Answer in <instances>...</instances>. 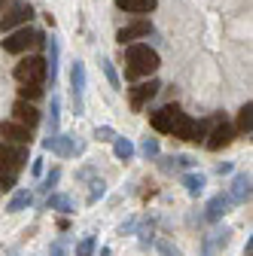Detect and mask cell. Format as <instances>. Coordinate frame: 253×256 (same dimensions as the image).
I'll return each mask as SVG.
<instances>
[{
  "label": "cell",
  "instance_id": "6da1fadb",
  "mask_svg": "<svg viewBox=\"0 0 253 256\" xmlns=\"http://www.w3.org/2000/svg\"><path fill=\"white\" fill-rule=\"evenodd\" d=\"M125 49V80L128 82H138L144 76H152L156 70L162 68V58L150 43H128L122 46Z\"/></svg>",
  "mask_w": 253,
  "mask_h": 256
},
{
  "label": "cell",
  "instance_id": "7a4b0ae2",
  "mask_svg": "<svg viewBox=\"0 0 253 256\" xmlns=\"http://www.w3.org/2000/svg\"><path fill=\"white\" fill-rule=\"evenodd\" d=\"M192 122L196 119H189L177 104H165L162 110H156L150 116V125L156 128L159 134H174L180 140H189V134H192Z\"/></svg>",
  "mask_w": 253,
  "mask_h": 256
},
{
  "label": "cell",
  "instance_id": "3957f363",
  "mask_svg": "<svg viewBox=\"0 0 253 256\" xmlns=\"http://www.w3.org/2000/svg\"><path fill=\"white\" fill-rule=\"evenodd\" d=\"M12 76L18 80V82H46V76H49V70H46V58L43 55H28V58H22L18 64H16V70H12Z\"/></svg>",
  "mask_w": 253,
  "mask_h": 256
},
{
  "label": "cell",
  "instance_id": "277c9868",
  "mask_svg": "<svg viewBox=\"0 0 253 256\" xmlns=\"http://www.w3.org/2000/svg\"><path fill=\"white\" fill-rule=\"evenodd\" d=\"M37 34H40V30L28 28V24H22V28L10 30L6 40H4V52H10V55H24L30 46H37Z\"/></svg>",
  "mask_w": 253,
  "mask_h": 256
},
{
  "label": "cell",
  "instance_id": "5b68a950",
  "mask_svg": "<svg viewBox=\"0 0 253 256\" xmlns=\"http://www.w3.org/2000/svg\"><path fill=\"white\" fill-rule=\"evenodd\" d=\"M30 162V156H28V146L22 144H6V140H0V168H10V171H24Z\"/></svg>",
  "mask_w": 253,
  "mask_h": 256
},
{
  "label": "cell",
  "instance_id": "8992f818",
  "mask_svg": "<svg viewBox=\"0 0 253 256\" xmlns=\"http://www.w3.org/2000/svg\"><path fill=\"white\" fill-rule=\"evenodd\" d=\"M43 150H46V152H55V156H61V158H70V156L82 152L86 144L76 140L74 134H61V132H58V134H52V138L43 140Z\"/></svg>",
  "mask_w": 253,
  "mask_h": 256
},
{
  "label": "cell",
  "instance_id": "52a82bcc",
  "mask_svg": "<svg viewBox=\"0 0 253 256\" xmlns=\"http://www.w3.org/2000/svg\"><path fill=\"white\" fill-rule=\"evenodd\" d=\"M159 88H162V82L156 80V76H146V82L132 86L128 88V104H132V110H144L156 98V94H159Z\"/></svg>",
  "mask_w": 253,
  "mask_h": 256
},
{
  "label": "cell",
  "instance_id": "ba28073f",
  "mask_svg": "<svg viewBox=\"0 0 253 256\" xmlns=\"http://www.w3.org/2000/svg\"><path fill=\"white\" fill-rule=\"evenodd\" d=\"M30 18H34V10H30V4H24V0H18V4H12L4 16H0V30L4 34H10V30L28 24Z\"/></svg>",
  "mask_w": 253,
  "mask_h": 256
},
{
  "label": "cell",
  "instance_id": "9c48e42d",
  "mask_svg": "<svg viewBox=\"0 0 253 256\" xmlns=\"http://www.w3.org/2000/svg\"><path fill=\"white\" fill-rule=\"evenodd\" d=\"M235 138H238V134H235V128H232L229 122L220 119L216 125H210V132H208V138H204V146H208L210 152H220V150L232 146V140H235Z\"/></svg>",
  "mask_w": 253,
  "mask_h": 256
},
{
  "label": "cell",
  "instance_id": "30bf717a",
  "mask_svg": "<svg viewBox=\"0 0 253 256\" xmlns=\"http://www.w3.org/2000/svg\"><path fill=\"white\" fill-rule=\"evenodd\" d=\"M70 92H74V110L76 116H82V94H86V64L82 61H74L70 68Z\"/></svg>",
  "mask_w": 253,
  "mask_h": 256
},
{
  "label": "cell",
  "instance_id": "8fae6325",
  "mask_svg": "<svg viewBox=\"0 0 253 256\" xmlns=\"http://www.w3.org/2000/svg\"><path fill=\"white\" fill-rule=\"evenodd\" d=\"M12 119H16V122H22L24 128H30V132H34V128L43 122V116H40L37 104H30V101H22V98L12 104Z\"/></svg>",
  "mask_w": 253,
  "mask_h": 256
},
{
  "label": "cell",
  "instance_id": "7c38bea8",
  "mask_svg": "<svg viewBox=\"0 0 253 256\" xmlns=\"http://www.w3.org/2000/svg\"><path fill=\"white\" fill-rule=\"evenodd\" d=\"M0 138H4L6 144H22V146H30V128H24L22 122L10 119V122H0Z\"/></svg>",
  "mask_w": 253,
  "mask_h": 256
},
{
  "label": "cell",
  "instance_id": "4fadbf2b",
  "mask_svg": "<svg viewBox=\"0 0 253 256\" xmlns=\"http://www.w3.org/2000/svg\"><path fill=\"white\" fill-rule=\"evenodd\" d=\"M152 34V22H146V18H138V22H132V24H125L119 34H116V40L122 43V46H128V43H134V40H144V37H150Z\"/></svg>",
  "mask_w": 253,
  "mask_h": 256
},
{
  "label": "cell",
  "instance_id": "5bb4252c",
  "mask_svg": "<svg viewBox=\"0 0 253 256\" xmlns=\"http://www.w3.org/2000/svg\"><path fill=\"white\" fill-rule=\"evenodd\" d=\"M229 208H232L229 192H220V196H214V198L208 202V208H204V220H208V222H220V220L229 214Z\"/></svg>",
  "mask_w": 253,
  "mask_h": 256
},
{
  "label": "cell",
  "instance_id": "9a60e30c",
  "mask_svg": "<svg viewBox=\"0 0 253 256\" xmlns=\"http://www.w3.org/2000/svg\"><path fill=\"white\" fill-rule=\"evenodd\" d=\"M229 198H232V204H247L250 202V174H235V180H232V189H229Z\"/></svg>",
  "mask_w": 253,
  "mask_h": 256
},
{
  "label": "cell",
  "instance_id": "2e32d148",
  "mask_svg": "<svg viewBox=\"0 0 253 256\" xmlns=\"http://www.w3.org/2000/svg\"><path fill=\"white\" fill-rule=\"evenodd\" d=\"M116 6L128 16H150L156 6H159V0H116Z\"/></svg>",
  "mask_w": 253,
  "mask_h": 256
},
{
  "label": "cell",
  "instance_id": "e0dca14e",
  "mask_svg": "<svg viewBox=\"0 0 253 256\" xmlns=\"http://www.w3.org/2000/svg\"><path fill=\"white\" fill-rule=\"evenodd\" d=\"M159 165H162L165 174H180V171L196 168V158H189V156H165Z\"/></svg>",
  "mask_w": 253,
  "mask_h": 256
},
{
  "label": "cell",
  "instance_id": "ac0fdd59",
  "mask_svg": "<svg viewBox=\"0 0 253 256\" xmlns=\"http://www.w3.org/2000/svg\"><path fill=\"white\" fill-rule=\"evenodd\" d=\"M46 52H49V58H46V70H49V82L55 86V80H58V61H61V46H58V40L52 37V40H46Z\"/></svg>",
  "mask_w": 253,
  "mask_h": 256
},
{
  "label": "cell",
  "instance_id": "d6986e66",
  "mask_svg": "<svg viewBox=\"0 0 253 256\" xmlns=\"http://www.w3.org/2000/svg\"><path fill=\"white\" fill-rule=\"evenodd\" d=\"M61 132V98L52 94V104H49V116H46V134H58Z\"/></svg>",
  "mask_w": 253,
  "mask_h": 256
},
{
  "label": "cell",
  "instance_id": "ffe728a7",
  "mask_svg": "<svg viewBox=\"0 0 253 256\" xmlns=\"http://www.w3.org/2000/svg\"><path fill=\"white\" fill-rule=\"evenodd\" d=\"M250 132H253V104L247 101L241 110H238V122H235V134H241V138H250Z\"/></svg>",
  "mask_w": 253,
  "mask_h": 256
},
{
  "label": "cell",
  "instance_id": "44dd1931",
  "mask_svg": "<svg viewBox=\"0 0 253 256\" xmlns=\"http://www.w3.org/2000/svg\"><path fill=\"white\" fill-rule=\"evenodd\" d=\"M183 186H186V192L192 198H198L202 192H204V186H208V177L204 174H196V171H186L183 174Z\"/></svg>",
  "mask_w": 253,
  "mask_h": 256
},
{
  "label": "cell",
  "instance_id": "7402d4cb",
  "mask_svg": "<svg viewBox=\"0 0 253 256\" xmlns=\"http://www.w3.org/2000/svg\"><path fill=\"white\" fill-rule=\"evenodd\" d=\"M46 210L74 214V202H70V196H61V192H49V196H46Z\"/></svg>",
  "mask_w": 253,
  "mask_h": 256
},
{
  "label": "cell",
  "instance_id": "603a6c76",
  "mask_svg": "<svg viewBox=\"0 0 253 256\" xmlns=\"http://www.w3.org/2000/svg\"><path fill=\"white\" fill-rule=\"evenodd\" d=\"M113 156L119 158V162H132L134 158V144L128 140V138H113Z\"/></svg>",
  "mask_w": 253,
  "mask_h": 256
},
{
  "label": "cell",
  "instance_id": "cb8c5ba5",
  "mask_svg": "<svg viewBox=\"0 0 253 256\" xmlns=\"http://www.w3.org/2000/svg\"><path fill=\"white\" fill-rule=\"evenodd\" d=\"M30 204H34V192L18 189L16 196H12V202L6 204V214H18V210H24V208H30Z\"/></svg>",
  "mask_w": 253,
  "mask_h": 256
},
{
  "label": "cell",
  "instance_id": "d4e9b609",
  "mask_svg": "<svg viewBox=\"0 0 253 256\" xmlns=\"http://www.w3.org/2000/svg\"><path fill=\"white\" fill-rule=\"evenodd\" d=\"M43 94H46V92H43V86H40V82H18V98H22V101L37 104Z\"/></svg>",
  "mask_w": 253,
  "mask_h": 256
},
{
  "label": "cell",
  "instance_id": "484cf974",
  "mask_svg": "<svg viewBox=\"0 0 253 256\" xmlns=\"http://www.w3.org/2000/svg\"><path fill=\"white\" fill-rule=\"evenodd\" d=\"M229 235H232L229 229H216V232L204 241V253H210V250H223V247L229 244Z\"/></svg>",
  "mask_w": 253,
  "mask_h": 256
},
{
  "label": "cell",
  "instance_id": "4316f807",
  "mask_svg": "<svg viewBox=\"0 0 253 256\" xmlns=\"http://www.w3.org/2000/svg\"><path fill=\"white\" fill-rule=\"evenodd\" d=\"M159 138H144L140 140V156L146 158V162H152V158H159Z\"/></svg>",
  "mask_w": 253,
  "mask_h": 256
},
{
  "label": "cell",
  "instance_id": "83f0119b",
  "mask_svg": "<svg viewBox=\"0 0 253 256\" xmlns=\"http://www.w3.org/2000/svg\"><path fill=\"white\" fill-rule=\"evenodd\" d=\"M18 183V171H10V168H0V192H12Z\"/></svg>",
  "mask_w": 253,
  "mask_h": 256
},
{
  "label": "cell",
  "instance_id": "f1b7e54d",
  "mask_svg": "<svg viewBox=\"0 0 253 256\" xmlns=\"http://www.w3.org/2000/svg\"><path fill=\"white\" fill-rule=\"evenodd\" d=\"M101 70H104V76L110 80V86H113L116 92H122V82H119V74H116V68H113V61H110V58H101Z\"/></svg>",
  "mask_w": 253,
  "mask_h": 256
},
{
  "label": "cell",
  "instance_id": "f546056e",
  "mask_svg": "<svg viewBox=\"0 0 253 256\" xmlns=\"http://www.w3.org/2000/svg\"><path fill=\"white\" fill-rule=\"evenodd\" d=\"M58 180H61V168H52V171L43 177V183H40L37 189L43 192V196H49V192H52V186H58Z\"/></svg>",
  "mask_w": 253,
  "mask_h": 256
},
{
  "label": "cell",
  "instance_id": "4dcf8cb0",
  "mask_svg": "<svg viewBox=\"0 0 253 256\" xmlns=\"http://www.w3.org/2000/svg\"><path fill=\"white\" fill-rule=\"evenodd\" d=\"M94 247H98L94 235H86V238L76 244V256H94Z\"/></svg>",
  "mask_w": 253,
  "mask_h": 256
},
{
  "label": "cell",
  "instance_id": "1f68e13d",
  "mask_svg": "<svg viewBox=\"0 0 253 256\" xmlns=\"http://www.w3.org/2000/svg\"><path fill=\"white\" fill-rule=\"evenodd\" d=\"M104 192H107V183H104V180H94L86 202H88V204H98V198H104Z\"/></svg>",
  "mask_w": 253,
  "mask_h": 256
},
{
  "label": "cell",
  "instance_id": "d6a6232c",
  "mask_svg": "<svg viewBox=\"0 0 253 256\" xmlns=\"http://www.w3.org/2000/svg\"><path fill=\"white\" fill-rule=\"evenodd\" d=\"M156 250H159V256H183V253H180L171 241H165V238H162L159 244H156Z\"/></svg>",
  "mask_w": 253,
  "mask_h": 256
},
{
  "label": "cell",
  "instance_id": "836d02e7",
  "mask_svg": "<svg viewBox=\"0 0 253 256\" xmlns=\"http://www.w3.org/2000/svg\"><path fill=\"white\" fill-rule=\"evenodd\" d=\"M94 138H98V140H113L116 132H113L110 125H98V128H94Z\"/></svg>",
  "mask_w": 253,
  "mask_h": 256
},
{
  "label": "cell",
  "instance_id": "e575fe53",
  "mask_svg": "<svg viewBox=\"0 0 253 256\" xmlns=\"http://www.w3.org/2000/svg\"><path fill=\"white\" fill-rule=\"evenodd\" d=\"M138 229V220H128V222H122V226H119V235H132Z\"/></svg>",
  "mask_w": 253,
  "mask_h": 256
},
{
  "label": "cell",
  "instance_id": "d590c367",
  "mask_svg": "<svg viewBox=\"0 0 253 256\" xmlns=\"http://www.w3.org/2000/svg\"><path fill=\"white\" fill-rule=\"evenodd\" d=\"M30 174H34V177L43 174V158H30Z\"/></svg>",
  "mask_w": 253,
  "mask_h": 256
},
{
  "label": "cell",
  "instance_id": "8d00e7d4",
  "mask_svg": "<svg viewBox=\"0 0 253 256\" xmlns=\"http://www.w3.org/2000/svg\"><path fill=\"white\" fill-rule=\"evenodd\" d=\"M52 256H68V250H64V241H55V244H52Z\"/></svg>",
  "mask_w": 253,
  "mask_h": 256
},
{
  "label": "cell",
  "instance_id": "74e56055",
  "mask_svg": "<svg viewBox=\"0 0 253 256\" xmlns=\"http://www.w3.org/2000/svg\"><path fill=\"white\" fill-rule=\"evenodd\" d=\"M216 174H220V177H223V174H232V162H220V165H216Z\"/></svg>",
  "mask_w": 253,
  "mask_h": 256
},
{
  "label": "cell",
  "instance_id": "f35d334b",
  "mask_svg": "<svg viewBox=\"0 0 253 256\" xmlns=\"http://www.w3.org/2000/svg\"><path fill=\"white\" fill-rule=\"evenodd\" d=\"M101 256H113V250L110 247H101Z\"/></svg>",
  "mask_w": 253,
  "mask_h": 256
}]
</instances>
